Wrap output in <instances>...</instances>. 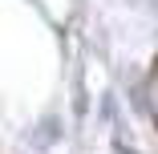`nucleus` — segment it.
<instances>
[{
	"mask_svg": "<svg viewBox=\"0 0 158 154\" xmlns=\"http://www.w3.org/2000/svg\"><path fill=\"white\" fill-rule=\"evenodd\" d=\"M146 106H150V118L158 122V65L150 73V85H146Z\"/></svg>",
	"mask_w": 158,
	"mask_h": 154,
	"instance_id": "1",
	"label": "nucleus"
}]
</instances>
